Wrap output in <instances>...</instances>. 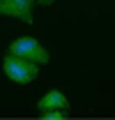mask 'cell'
<instances>
[{
	"instance_id": "7a4b0ae2",
	"label": "cell",
	"mask_w": 115,
	"mask_h": 120,
	"mask_svg": "<svg viewBox=\"0 0 115 120\" xmlns=\"http://www.w3.org/2000/svg\"><path fill=\"white\" fill-rule=\"evenodd\" d=\"M9 53H16V56H21V58H28L32 62H37V65H46L48 62V51L44 49L35 37H18L14 39L12 44H9Z\"/></svg>"
},
{
	"instance_id": "8992f818",
	"label": "cell",
	"mask_w": 115,
	"mask_h": 120,
	"mask_svg": "<svg viewBox=\"0 0 115 120\" xmlns=\"http://www.w3.org/2000/svg\"><path fill=\"white\" fill-rule=\"evenodd\" d=\"M39 5H53V0H37Z\"/></svg>"
},
{
	"instance_id": "6da1fadb",
	"label": "cell",
	"mask_w": 115,
	"mask_h": 120,
	"mask_svg": "<svg viewBox=\"0 0 115 120\" xmlns=\"http://www.w3.org/2000/svg\"><path fill=\"white\" fill-rule=\"evenodd\" d=\"M2 69L14 83H21V86H28L39 76V65L37 62H32L28 58H21L16 53H9V51L2 58Z\"/></svg>"
},
{
	"instance_id": "5b68a950",
	"label": "cell",
	"mask_w": 115,
	"mask_h": 120,
	"mask_svg": "<svg viewBox=\"0 0 115 120\" xmlns=\"http://www.w3.org/2000/svg\"><path fill=\"white\" fill-rule=\"evenodd\" d=\"M42 118H46V120H60V118H67V113L62 111V109H51V111H44L42 113Z\"/></svg>"
},
{
	"instance_id": "277c9868",
	"label": "cell",
	"mask_w": 115,
	"mask_h": 120,
	"mask_svg": "<svg viewBox=\"0 0 115 120\" xmlns=\"http://www.w3.org/2000/svg\"><path fill=\"white\" fill-rule=\"evenodd\" d=\"M39 111H51V109H62V111H69V102L67 97L60 92V90H48L42 99L37 102Z\"/></svg>"
},
{
	"instance_id": "3957f363",
	"label": "cell",
	"mask_w": 115,
	"mask_h": 120,
	"mask_svg": "<svg viewBox=\"0 0 115 120\" xmlns=\"http://www.w3.org/2000/svg\"><path fill=\"white\" fill-rule=\"evenodd\" d=\"M32 5L35 0H0V14L21 19L23 23H32Z\"/></svg>"
}]
</instances>
